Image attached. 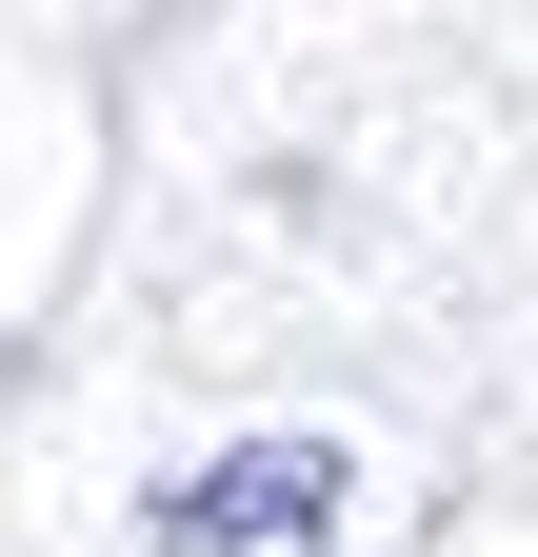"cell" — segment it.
Segmentation results:
<instances>
[{"label": "cell", "instance_id": "obj_1", "mask_svg": "<svg viewBox=\"0 0 538 557\" xmlns=\"http://www.w3.org/2000/svg\"><path fill=\"white\" fill-rule=\"evenodd\" d=\"M319 518H340V458H319V438H240L220 478H180V498H160L180 557H259V537H319Z\"/></svg>", "mask_w": 538, "mask_h": 557}]
</instances>
